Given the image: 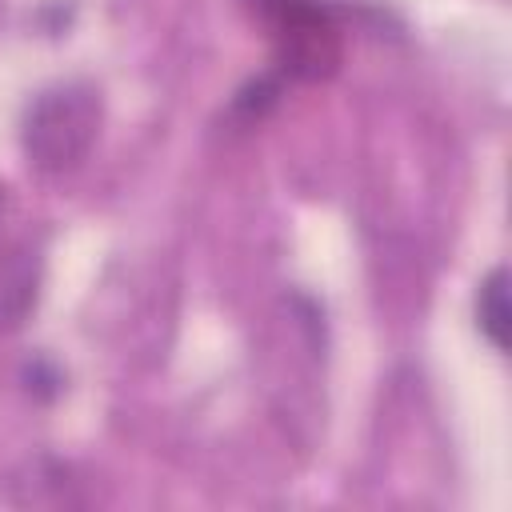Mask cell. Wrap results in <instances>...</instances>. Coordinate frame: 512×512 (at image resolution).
<instances>
[{
    "label": "cell",
    "instance_id": "cell-1",
    "mask_svg": "<svg viewBox=\"0 0 512 512\" xmlns=\"http://www.w3.org/2000/svg\"><path fill=\"white\" fill-rule=\"evenodd\" d=\"M104 120L100 88L88 80H60L36 92L20 120V148L44 176H64L84 164Z\"/></svg>",
    "mask_w": 512,
    "mask_h": 512
},
{
    "label": "cell",
    "instance_id": "cell-2",
    "mask_svg": "<svg viewBox=\"0 0 512 512\" xmlns=\"http://www.w3.org/2000/svg\"><path fill=\"white\" fill-rule=\"evenodd\" d=\"M252 20L264 28L284 80H324L340 68L344 32L324 0H244Z\"/></svg>",
    "mask_w": 512,
    "mask_h": 512
},
{
    "label": "cell",
    "instance_id": "cell-3",
    "mask_svg": "<svg viewBox=\"0 0 512 512\" xmlns=\"http://www.w3.org/2000/svg\"><path fill=\"white\" fill-rule=\"evenodd\" d=\"M476 324H480L484 340L496 352L508 348V272L504 268H492L480 280V292H476Z\"/></svg>",
    "mask_w": 512,
    "mask_h": 512
},
{
    "label": "cell",
    "instance_id": "cell-4",
    "mask_svg": "<svg viewBox=\"0 0 512 512\" xmlns=\"http://www.w3.org/2000/svg\"><path fill=\"white\" fill-rule=\"evenodd\" d=\"M32 304H36V276L20 252L12 264L0 268V328H16Z\"/></svg>",
    "mask_w": 512,
    "mask_h": 512
},
{
    "label": "cell",
    "instance_id": "cell-5",
    "mask_svg": "<svg viewBox=\"0 0 512 512\" xmlns=\"http://www.w3.org/2000/svg\"><path fill=\"white\" fill-rule=\"evenodd\" d=\"M4 212H8V188L0 184V224H4Z\"/></svg>",
    "mask_w": 512,
    "mask_h": 512
}]
</instances>
